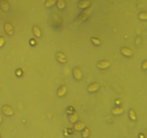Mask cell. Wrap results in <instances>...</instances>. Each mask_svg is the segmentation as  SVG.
Here are the masks:
<instances>
[{"label": "cell", "mask_w": 147, "mask_h": 138, "mask_svg": "<svg viewBox=\"0 0 147 138\" xmlns=\"http://www.w3.org/2000/svg\"><path fill=\"white\" fill-rule=\"evenodd\" d=\"M129 116H130V118L132 120H135L136 119V113H135V111L133 110V109H131V110L129 111Z\"/></svg>", "instance_id": "18"}, {"label": "cell", "mask_w": 147, "mask_h": 138, "mask_svg": "<svg viewBox=\"0 0 147 138\" xmlns=\"http://www.w3.org/2000/svg\"><path fill=\"white\" fill-rule=\"evenodd\" d=\"M4 45V38L0 36V47H2Z\"/></svg>", "instance_id": "23"}, {"label": "cell", "mask_w": 147, "mask_h": 138, "mask_svg": "<svg viewBox=\"0 0 147 138\" xmlns=\"http://www.w3.org/2000/svg\"><path fill=\"white\" fill-rule=\"evenodd\" d=\"M83 137L84 138H88V136L90 135V131L88 128H85L84 129V131L83 132Z\"/></svg>", "instance_id": "21"}, {"label": "cell", "mask_w": 147, "mask_h": 138, "mask_svg": "<svg viewBox=\"0 0 147 138\" xmlns=\"http://www.w3.org/2000/svg\"><path fill=\"white\" fill-rule=\"evenodd\" d=\"M139 18L140 19H142V20H147V12H141L140 15H139Z\"/></svg>", "instance_id": "20"}, {"label": "cell", "mask_w": 147, "mask_h": 138, "mask_svg": "<svg viewBox=\"0 0 147 138\" xmlns=\"http://www.w3.org/2000/svg\"><path fill=\"white\" fill-rule=\"evenodd\" d=\"M36 43H37V41H36L35 39H31V40H30V44H31L32 46H35Z\"/></svg>", "instance_id": "25"}, {"label": "cell", "mask_w": 147, "mask_h": 138, "mask_svg": "<svg viewBox=\"0 0 147 138\" xmlns=\"http://www.w3.org/2000/svg\"><path fill=\"white\" fill-rule=\"evenodd\" d=\"M57 7L59 9H64L65 7V0H57Z\"/></svg>", "instance_id": "15"}, {"label": "cell", "mask_w": 147, "mask_h": 138, "mask_svg": "<svg viewBox=\"0 0 147 138\" xmlns=\"http://www.w3.org/2000/svg\"><path fill=\"white\" fill-rule=\"evenodd\" d=\"M33 32H34V34L35 35V36L37 37H40L42 35V32L40 30V28L38 26H34L33 27Z\"/></svg>", "instance_id": "14"}, {"label": "cell", "mask_w": 147, "mask_h": 138, "mask_svg": "<svg viewBox=\"0 0 147 138\" xmlns=\"http://www.w3.org/2000/svg\"><path fill=\"white\" fill-rule=\"evenodd\" d=\"M91 3L88 0H81L78 3V7L80 9H86L90 6Z\"/></svg>", "instance_id": "9"}, {"label": "cell", "mask_w": 147, "mask_h": 138, "mask_svg": "<svg viewBox=\"0 0 147 138\" xmlns=\"http://www.w3.org/2000/svg\"><path fill=\"white\" fill-rule=\"evenodd\" d=\"M56 58L61 63H65L67 61V57H66V55H65L63 53H62V52H59V53H57L56 54Z\"/></svg>", "instance_id": "5"}, {"label": "cell", "mask_w": 147, "mask_h": 138, "mask_svg": "<svg viewBox=\"0 0 147 138\" xmlns=\"http://www.w3.org/2000/svg\"><path fill=\"white\" fill-rule=\"evenodd\" d=\"M0 7L4 12H8L9 10V4L7 0H1L0 1Z\"/></svg>", "instance_id": "7"}, {"label": "cell", "mask_w": 147, "mask_h": 138, "mask_svg": "<svg viewBox=\"0 0 147 138\" xmlns=\"http://www.w3.org/2000/svg\"><path fill=\"white\" fill-rule=\"evenodd\" d=\"M121 53H123V55H124L125 56H131L133 55V50L130 48L128 47H123L121 48Z\"/></svg>", "instance_id": "12"}, {"label": "cell", "mask_w": 147, "mask_h": 138, "mask_svg": "<svg viewBox=\"0 0 147 138\" xmlns=\"http://www.w3.org/2000/svg\"><path fill=\"white\" fill-rule=\"evenodd\" d=\"M67 88L66 86H62L59 88L58 91H57V95L58 96L61 97V96H63L65 95V93H67Z\"/></svg>", "instance_id": "10"}, {"label": "cell", "mask_w": 147, "mask_h": 138, "mask_svg": "<svg viewBox=\"0 0 147 138\" xmlns=\"http://www.w3.org/2000/svg\"><path fill=\"white\" fill-rule=\"evenodd\" d=\"M142 68L146 71L147 69V61H144L142 63Z\"/></svg>", "instance_id": "24"}, {"label": "cell", "mask_w": 147, "mask_h": 138, "mask_svg": "<svg viewBox=\"0 0 147 138\" xmlns=\"http://www.w3.org/2000/svg\"><path fill=\"white\" fill-rule=\"evenodd\" d=\"M91 41H92L93 44H94L95 46H100L101 44V40L99 39L96 38V37H92L91 38Z\"/></svg>", "instance_id": "17"}, {"label": "cell", "mask_w": 147, "mask_h": 138, "mask_svg": "<svg viewBox=\"0 0 147 138\" xmlns=\"http://www.w3.org/2000/svg\"><path fill=\"white\" fill-rule=\"evenodd\" d=\"M120 103V101H118V100H117V101H116V104H119Z\"/></svg>", "instance_id": "29"}, {"label": "cell", "mask_w": 147, "mask_h": 138, "mask_svg": "<svg viewBox=\"0 0 147 138\" xmlns=\"http://www.w3.org/2000/svg\"><path fill=\"white\" fill-rule=\"evenodd\" d=\"M0 138H1V135H0Z\"/></svg>", "instance_id": "30"}, {"label": "cell", "mask_w": 147, "mask_h": 138, "mask_svg": "<svg viewBox=\"0 0 147 138\" xmlns=\"http://www.w3.org/2000/svg\"><path fill=\"white\" fill-rule=\"evenodd\" d=\"M139 137H140V138H144V135H140Z\"/></svg>", "instance_id": "28"}, {"label": "cell", "mask_w": 147, "mask_h": 138, "mask_svg": "<svg viewBox=\"0 0 147 138\" xmlns=\"http://www.w3.org/2000/svg\"><path fill=\"white\" fill-rule=\"evenodd\" d=\"M66 112H67V114H72L74 112V108L73 107H69L67 109Z\"/></svg>", "instance_id": "22"}, {"label": "cell", "mask_w": 147, "mask_h": 138, "mask_svg": "<svg viewBox=\"0 0 147 138\" xmlns=\"http://www.w3.org/2000/svg\"><path fill=\"white\" fill-rule=\"evenodd\" d=\"M92 12V9H88L85 10L84 12H83L79 16V17L78 18V22H83L85 20H86L88 18V17L91 15V12Z\"/></svg>", "instance_id": "1"}, {"label": "cell", "mask_w": 147, "mask_h": 138, "mask_svg": "<svg viewBox=\"0 0 147 138\" xmlns=\"http://www.w3.org/2000/svg\"><path fill=\"white\" fill-rule=\"evenodd\" d=\"M1 122H2V115L0 114V124L1 123Z\"/></svg>", "instance_id": "27"}, {"label": "cell", "mask_w": 147, "mask_h": 138, "mask_svg": "<svg viewBox=\"0 0 147 138\" xmlns=\"http://www.w3.org/2000/svg\"><path fill=\"white\" fill-rule=\"evenodd\" d=\"M4 29H5V31L7 32V33L9 35V36L13 35L14 29H13V27H12V25L10 22H6L4 24Z\"/></svg>", "instance_id": "4"}, {"label": "cell", "mask_w": 147, "mask_h": 138, "mask_svg": "<svg viewBox=\"0 0 147 138\" xmlns=\"http://www.w3.org/2000/svg\"><path fill=\"white\" fill-rule=\"evenodd\" d=\"M124 110V109L121 107H116L114 109H113L112 110V113L115 115H118V114H120L123 113V111Z\"/></svg>", "instance_id": "13"}, {"label": "cell", "mask_w": 147, "mask_h": 138, "mask_svg": "<svg viewBox=\"0 0 147 138\" xmlns=\"http://www.w3.org/2000/svg\"><path fill=\"white\" fill-rule=\"evenodd\" d=\"M78 120V114L77 113H74L72 114V115L70 117V120L72 122H75Z\"/></svg>", "instance_id": "19"}, {"label": "cell", "mask_w": 147, "mask_h": 138, "mask_svg": "<svg viewBox=\"0 0 147 138\" xmlns=\"http://www.w3.org/2000/svg\"><path fill=\"white\" fill-rule=\"evenodd\" d=\"M16 74H17V75L18 76H20L22 75V70H21V69H18V70L17 71Z\"/></svg>", "instance_id": "26"}, {"label": "cell", "mask_w": 147, "mask_h": 138, "mask_svg": "<svg viewBox=\"0 0 147 138\" xmlns=\"http://www.w3.org/2000/svg\"><path fill=\"white\" fill-rule=\"evenodd\" d=\"M100 89V85L98 83H93L88 87V91L89 92H95Z\"/></svg>", "instance_id": "6"}, {"label": "cell", "mask_w": 147, "mask_h": 138, "mask_svg": "<svg viewBox=\"0 0 147 138\" xmlns=\"http://www.w3.org/2000/svg\"><path fill=\"white\" fill-rule=\"evenodd\" d=\"M73 73L74 78L76 80H80L83 78V73L79 68H75Z\"/></svg>", "instance_id": "3"}, {"label": "cell", "mask_w": 147, "mask_h": 138, "mask_svg": "<svg viewBox=\"0 0 147 138\" xmlns=\"http://www.w3.org/2000/svg\"><path fill=\"white\" fill-rule=\"evenodd\" d=\"M2 111L7 116H12L14 114L13 109L10 106H9V105H4V106H3L2 107Z\"/></svg>", "instance_id": "2"}, {"label": "cell", "mask_w": 147, "mask_h": 138, "mask_svg": "<svg viewBox=\"0 0 147 138\" xmlns=\"http://www.w3.org/2000/svg\"><path fill=\"white\" fill-rule=\"evenodd\" d=\"M110 65V63L108 61H100L99 63H98L97 66L98 68L100 69H106L107 68H108Z\"/></svg>", "instance_id": "8"}, {"label": "cell", "mask_w": 147, "mask_h": 138, "mask_svg": "<svg viewBox=\"0 0 147 138\" xmlns=\"http://www.w3.org/2000/svg\"><path fill=\"white\" fill-rule=\"evenodd\" d=\"M56 2V0H47L45 2V7H51L54 6Z\"/></svg>", "instance_id": "16"}, {"label": "cell", "mask_w": 147, "mask_h": 138, "mask_svg": "<svg viewBox=\"0 0 147 138\" xmlns=\"http://www.w3.org/2000/svg\"><path fill=\"white\" fill-rule=\"evenodd\" d=\"M85 124L83 123V122H80V121H78V122H76L75 125H74V128L75 130L77 131H80L85 128Z\"/></svg>", "instance_id": "11"}]
</instances>
